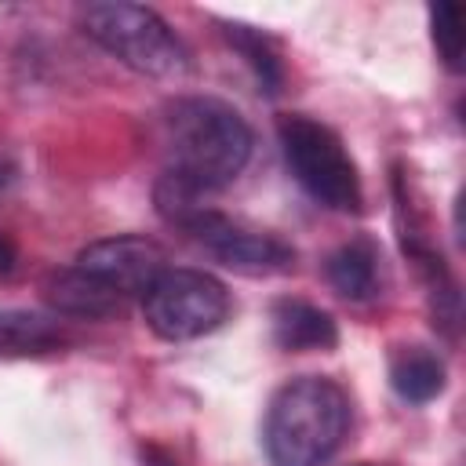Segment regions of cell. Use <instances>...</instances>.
I'll use <instances>...</instances> for the list:
<instances>
[{"label":"cell","instance_id":"1","mask_svg":"<svg viewBox=\"0 0 466 466\" xmlns=\"http://www.w3.org/2000/svg\"><path fill=\"white\" fill-rule=\"evenodd\" d=\"M167 175L208 193L229 186L251 160L255 135L240 109L211 95H186L164 109L160 120Z\"/></svg>","mask_w":466,"mask_h":466},{"label":"cell","instance_id":"2","mask_svg":"<svg viewBox=\"0 0 466 466\" xmlns=\"http://www.w3.org/2000/svg\"><path fill=\"white\" fill-rule=\"evenodd\" d=\"M350 393L328 375L288 379L266 408L262 448L273 466H324L350 433Z\"/></svg>","mask_w":466,"mask_h":466},{"label":"cell","instance_id":"3","mask_svg":"<svg viewBox=\"0 0 466 466\" xmlns=\"http://www.w3.org/2000/svg\"><path fill=\"white\" fill-rule=\"evenodd\" d=\"M80 29L109 51L116 62L142 76L157 80H175L189 73V51L175 36V29L142 4H124V0H102V4H84L80 7Z\"/></svg>","mask_w":466,"mask_h":466},{"label":"cell","instance_id":"4","mask_svg":"<svg viewBox=\"0 0 466 466\" xmlns=\"http://www.w3.org/2000/svg\"><path fill=\"white\" fill-rule=\"evenodd\" d=\"M277 138H280L288 171L320 208L342 211V215L360 211V204H364L360 171H357L353 157L346 153L342 138L328 124L306 116V113H288L277 124Z\"/></svg>","mask_w":466,"mask_h":466},{"label":"cell","instance_id":"5","mask_svg":"<svg viewBox=\"0 0 466 466\" xmlns=\"http://www.w3.org/2000/svg\"><path fill=\"white\" fill-rule=\"evenodd\" d=\"M146 324L167 342H189L229 317V291L204 269H164L142 295Z\"/></svg>","mask_w":466,"mask_h":466},{"label":"cell","instance_id":"6","mask_svg":"<svg viewBox=\"0 0 466 466\" xmlns=\"http://www.w3.org/2000/svg\"><path fill=\"white\" fill-rule=\"evenodd\" d=\"M182 229L208 251L215 255L222 266H229L233 273L244 277H273V273H288L295 266V248L288 240H280L277 233H262L251 229L215 208H197Z\"/></svg>","mask_w":466,"mask_h":466},{"label":"cell","instance_id":"7","mask_svg":"<svg viewBox=\"0 0 466 466\" xmlns=\"http://www.w3.org/2000/svg\"><path fill=\"white\" fill-rule=\"evenodd\" d=\"M73 266L95 277L98 284H106L109 291H116L120 299H127V295L149 291V284L167 269V255L157 240L124 233V237H106L87 244Z\"/></svg>","mask_w":466,"mask_h":466},{"label":"cell","instance_id":"8","mask_svg":"<svg viewBox=\"0 0 466 466\" xmlns=\"http://www.w3.org/2000/svg\"><path fill=\"white\" fill-rule=\"evenodd\" d=\"M269 324H273V342L288 353L331 350L339 342L335 317L302 299H277L269 309Z\"/></svg>","mask_w":466,"mask_h":466},{"label":"cell","instance_id":"9","mask_svg":"<svg viewBox=\"0 0 466 466\" xmlns=\"http://www.w3.org/2000/svg\"><path fill=\"white\" fill-rule=\"evenodd\" d=\"M324 273L342 299L368 302L382 291V248L371 237H353L328 255Z\"/></svg>","mask_w":466,"mask_h":466},{"label":"cell","instance_id":"10","mask_svg":"<svg viewBox=\"0 0 466 466\" xmlns=\"http://www.w3.org/2000/svg\"><path fill=\"white\" fill-rule=\"evenodd\" d=\"M44 295L62 317H80V320H102V317H113L124 306V299L116 291H109L95 277L80 273L76 266L51 273L47 284H44Z\"/></svg>","mask_w":466,"mask_h":466},{"label":"cell","instance_id":"11","mask_svg":"<svg viewBox=\"0 0 466 466\" xmlns=\"http://www.w3.org/2000/svg\"><path fill=\"white\" fill-rule=\"evenodd\" d=\"M448 371L430 346H397L390 353V386L408 404H426L444 393Z\"/></svg>","mask_w":466,"mask_h":466},{"label":"cell","instance_id":"12","mask_svg":"<svg viewBox=\"0 0 466 466\" xmlns=\"http://www.w3.org/2000/svg\"><path fill=\"white\" fill-rule=\"evenodd\" d=\"M62 346V324L36 309H0V357H44Z\"/></svg>","mask_w":466,"mask_h":466},{"label":"cell","instance_id":"13","mask_svg":"<svg viewBox=\"0 0 466 466\" xmlns=\"http://www.w3.org/2000/svg\"><path fill=\"white\" fill-rule=\"evenodd\" d=\"M222 33H226V40L244 55V62L251 66L258 87H262L266 95H277L280 84H284V66H280L277 44H273L262 29L244 25V22H222Z\"/></svg>","mask_w":466,"mask_h":466},{"label":"cell","instance_id":"14","mask_svg":"<svg viewBox=\"0 0 466 466\" xmlns=\"http://www.w3.org/2000/svg\"><path fill=\"white\" fill-rule=\"evenodd\" d=\"M430 25H433V44H437L441 62L451 73H459L462 69V47H466V40H462V7L459 4H437L430 11Z\"/></svg>","mask_w":466,"mask_h":466},{"label":"cell","instance_id":"15","mask_svg":"<svg viewBox=\"0 0 466 466\" xmlns=\"http://www.w3.org/2000/svg\"><path fill=\"white\" fill-rule=\"evenodd\" d=\"M15 262H18V248H15V240L7 233H0V277H11Z\"/></svg>","mask_w":466,"mask_h":466},{"label":"cell","instance_id":"16","mask_svg":"<svg viewBox=\"0 0 466 466\" xmlns=\"http://www.w3.org/2000/svg\"><path fill=\"white\" fill-rule=\"evenodd\" d=\"M142 462L146 466H178L167 451H160V448H142Z\"/></svg>","mask_w":466,"mask_h":466},{"label":"cell","instance_id":"17","mask_svg":"<svg viewBox=\"0 0 466 466\" xmlns=\"http://www.w3.org/2000/svg\"><path fill=\"white\" fill-rule=\"evenodd\" d=\"M11 178H15V164H11V160H0V189H4Z\"/></svg>","mask_w":466,"mask_h":466},{"label":"cell","instance_id":"18","mask_svg":"<svg viewBox=\"0 0 466 466\" xmlns=\"http://www.w3.org/2000/svg\"><path fill=\"white\" fill-rule=\"evenodd\" d=\"M353 466H371V462H353Z\"/></svg>","mask_w":466,"mask_h":466}]
</instances>
